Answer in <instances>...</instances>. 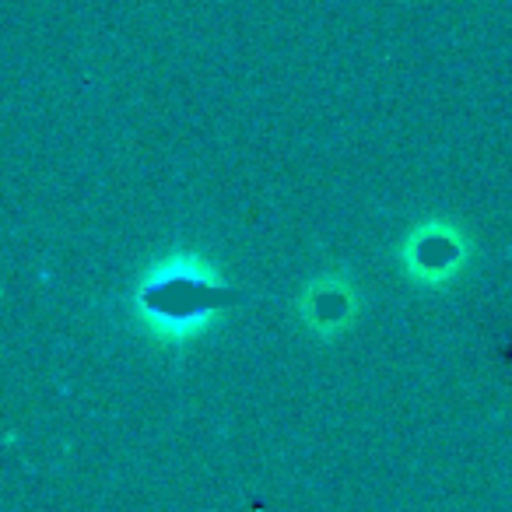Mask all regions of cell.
Returning <instances> with one entry per match:
<instances>
[{
	"mask_svg": "<svg viewBox=\"0 0 512 512\" xmlns=\"http://www.w3.org/2000/svg\"><path fill=\"white\" fill-rule=\"evenodd\" d=\"M148 302L155 309V316H165V320H193L197 313L211 309V288L193 278H172L162 281V285H151Z\"/></svg>",
	"mask_w": 512,
	"mask_h": 512,
	"instance_id": "6da1fadb",
	"label": "cell"
}]
</instances>
